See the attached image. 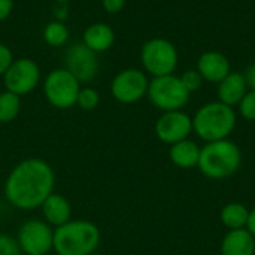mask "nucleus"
<instances>
[{
    "label": "nucleus",
    "mask_w": 255,
    "mask_h": 255,
    "mask_svg": "<svg viewBox=\"0 0 255 255\" xmlns=\"http://www.w3.org/2000/svg\"><path fill=\"white\" fill-rule=\"evenodd\" d=\"M221 255H255V238L247 230H229L221 242Z\"/></svg>",
    "instance_id": "nucleus-16"
},
{
    "label": "nucleus",
    "mask_w": 255,
    "mask_h": 255,
    "mask_svg": "<svg viewBox=\"0 0 255 255\" xmlns=\"http://www.w3.org/2000/svg\"><path fill=\"white\" fill-rule=\"evenodd\" d=\"M191 133H193V120L188 114L182 111L164 112L155 123L157 137L167 145H173L176 142L185 140Z\"/></svg>",
    "instance_id": "nucleus-11"
},
{
    "label": "nucleus",
    "mask_w": 255,
    "mask_h": 255,
    "mask_svg": "<svg viewBox=\"0 0 255 255\" xmlns=\"http://www.w3.org/2000/svg\"><path fill=\"white\" fill-rule=\"evenodd\" d=\"M3 79L6 90L21 97L37 87L40 81V69L31 58H18L13 60L10 67L6 70Z\"/></svg>",
    "instance_id": "nucleus-9"
},
{
    "label": "nucleus",
    "mask_w": 255,
    "mask_h": 255,
    "mask_svg": "<svg viewBox=\"0 0 255 255\" xmlns=\"http://www.w3.org/2000/svg\"><path fill=\"white\" fill-rule=\"evenodd\" d=\"M19 109H21L19 96H16L7 90L0 93V123L13 121L18 117Z\"/></svg>",
    "instance_id": "nucleus-20"
},
{
    "label": "nucleus",
    "mask_w": 255,
    "mask_h": 255,
    "mask_svg": "<svg viewBox=\"0 0 255 255\" xmlns=\"http://www.w3.org/2000/svg\"><path fill=\"white\" fill-rule=\"evenodd\" d=\"M43 39L49 46H63L69 40V28L60 21H51L43 28Z\"/></svg>",
    "instance_id": "nucleus-21"
},
{
    "label": "nucleus",
    "mask_w": 255,
    "mask_h": 255,
    "mask_svg": "<svg viewBox=\"0 0 255 255\" xmlns=\"http://www.w3.org/2000/svg\"><path fill=\"white\" fill-rule=\"evenodd\" d=\"M149 81L146 75L139 69H124L115 75L111 84V93L114 99L124 105L139 102L148 93Z\"/></svg>",
    "instance_id": "nucleus-8"
},
{
    "label": "nucleus",
    "mask_w": 255,
    "mask_h": 255,
    "mask_svg": "<svg viewBox=\"0 0 255 255\" xmlns=\"http://www.w3.org/2000/svg\"><path fill=\"white\" fill-rule=\"evenodd\" d=\"M248 217H250V211L245 205L238 203V202H232L227 203L220 214L221 223L229 229V230H241V229H247V223H248Z\"/></svg>",
    "instance_id": "nucleus-19"
},
{
    "label": "nucleus",
    "mask_w": 255,
    "mask_h": 255,
    "mask_svg": "<svg viewBox=\"0 0 255 255\" xmlns=\"http://www.w3.org/2000/svg\"><path fill=\"white\" fill-rule=\"evenodd\" d=\"M179 78H181L184 87L188 90L190 94L194 93V91H197V90H200V87H202V84H203V78H202V75L197 72V69H188V70H185Z\"/></svg>",
    "instance_id": "nucleus-24"
},
{
    "label": "nucleus",
    "mask_w": 255,
    "mask_h": 255,
    "mask_svg": "<svg viewBox=\"0 0 255 255\" xmlns=\"http://www.w3.org/2000/svg\"><path fill=\"white\" fill-rule=\"evenodd\" d=\"M149 102L163 112L182 111L190 100V93L176 75L157 76L149 81L148 93Z\"/></svg>",
    "instance_id": "nucleus-6"
},
{
    "label": "nucleus",
    "mask_w": 255,
    "mask_h": 255,
    "mask_svg": "<svg viewBox=\"0 0 255 255\" xmlns=\"http://www.w3.org/2000/svg\"><path fill=\"white\" fill-rule=\"evenodd\" d=\"M0 255H21L18 241L7 235H0Z\"/></svg>",
    "instance_id": "nucleus-25"
},
{
    "label": "nucleus",
    "mask_w": 255,
    "mask_h": 255,
    "mask_svg": "<svg viewBox=\"0 0 255 255\" xmlns=\"http://www.w3.org/2000/svg\"><path fill=\"white\" fill-rule=\"evenodd\" d=\"M99 102H100V96H99V93L94 88L85 87V88L79 90V94H78V99H76V105L81 109L91 111V109L97 108Z\"/></svg>",
    "instance_id": "nucleus-22"
},
{
    "label": "nucleus",
    "mask_w": 255,
    "mask_h": 255,
    "mask_svg": "<svg viewBox=\"0 0 255 255\" xmlns=\"http://www.w3.org/2000/svg\"><path fill=\"white\" fill-rule=\"evenodd\" d=\"M239 115L247 121H255V90H248L238 105Z\"/></svg>",
    "instance_id": "nucleus-23"
},
{
    "label": "nucleus",
    "mask_w": 255,
    "mask_h": 255,
    "mask_svg": "<svg viewBox=\"0 0 255 255\" xmlns=\"http://www.w3.org/2000/svg\"><path fill=\"white\" fill-rule=\"evenodd\" d=\"M242 164V151L230 139L206 142L200 148L197 167L209 179H226L235 175Z\"/></svg>",
    "instance_id": "nucleus-2"
},
{
    "label": "nucleus",
    "mask_w": 255,
    "mask_h": 255,
    "mask_svg": "<svg viewBox=\"0 0 255 255\" xmlns=\"http://www.w3.org/2000/svg\"><path fill=\"white\" fill-rule=\"evenodd\" d=\"M247 230L255 238V208L250 211V217H248V223H247Z\"/></svg>",
    "instance_id": "nucleus-30"
},
{
    "label": "nucleus",
    "mask_w": 255,
    "mask_h": 255,
    "mask_svg": "<svg viewBox=\"0 0 255 255\" xmlns=\"http://www.w3.org/2000/svg\"><path fill=\"white\" fill-rule=\"evenodd\" d=\"M197 72L202 75L203 81L218 84L232 72V64L226 54L220 51H206L197 60Z\"/></svg>",
    "instance_id": "nucleus-13"
},
{
    "label": "nucleus",
    "mask_w": 255,
    "mask_h": 255,
    "mask_svg": "<svg viewBox=\"0 0 255 255\" xmlns=\"http://www.w3.org/2000/svg\"><path fill=\"white\" fill-rule=\"evenodd\" d=\"M66 67L79 82L91 81L99 72L97 54L84 43H75L66 52Z\"/></svg>",
    "instance_id": "nucleus-12"
},
{
    "label": "nucleus",
    "mask_w": 255,
    "mask_h": 255,
    "mask_svg": "<svg viewBox=\"0 0 255 255\" xmlns=\"http://www.w3.org/2000/svg\"><path fill=\"white\" fill-rule=\"evenodd\" d=\"M88 255H100V254H96V253H93V254H88Z\"/></svg>",
    "instance_id": "nucleus-31"
},
{
    "label": "nucleus",
    "mask_w": 255,
    "mask_h": 255,
    "mask_svg": "<svg viewBox=\"0 0 255 255\" xmlns=\"http://www.w3.org/2000/svg\"><path fill=\"white\" fill-rule=\"evenodd\" d=\"M193 120V131L205 142H215L229 139L233 133L238 114L235 108H230L221 102H209L197 109Z\"/></svg>",
    "instance_id": "nucleus-3"
},
{
    "label": "nucleus",
    "mask_w": 255,
    "mask_h": 255,
    "mask_svg": "<svg viewBox=\"0 0 255 255\" xmlns=\"http://www.w3.org/2000/svg\"><path fill=\"white\" fill-rule=\"evenodd\" d=\"M140 61L146 73L152 78L172 75L179 63L176 46L163 37H152L142 45Z\"/></svg>",
    "instance_id": "nucleus-5"
},
{
    "label": "nucleus",
    "mask_w": 255,
    "mask_h": 255,
    "mask_svg": "<svg viewBox=\"0 0 255 255\" xmlns=\"http://www.w3.org/2000/svg\"><path fill=\"white\" fill-rule=\"evenodd\" d=\"M169 157L175 166L181 169H193V167H197L199 164L200 146L194 140L185 139V140L170 145Z\"/></svg>",
    "instance_id": "nucleus-17"
},
{
    "label": "nucleus",
    "mask_w": 255,
    "mask_h": 255,
    "mask_svg": "<svg viewBox=\"0 0 255 255\" xmlns=\"http://www.w3.org/2000/svg\"><path fill=\"white\" fill-rule=\"evenodd\" d=\"M102 6L108 13H118L124 9L126 0H102Z\"/></svg>",
    "instance_id": "nucleus-27"
},
{
    "label": "nucleus",
    "mask_w": 255,
    "mask_h": 255,
    "mask_svg": "<svg viewBox=\"0 0 255 255\" xmlns=\"http://www.w3.org/2000/svg\"><path fill=\"white\" fill-rule=\"evenodd\" d=\"M13 60L15 58H13L10 48L4 43H0V76H3L6 73V70L13 63Z\"/></svg>",
    "instance_id": "nucleus-26"
},
{
    "label": "nucleus",
    "mask_w": 255,
    "mask_h": 255,
    "mask_svg": "<svg viewBox=\"0 0 255 255\" xmlns=\"http://www.w3.org/2000/svg\"><path fill=\"white\" fill-rule=\"evenodd\" d=\"M13 10V0H0V22L7 19Z\"/></svg>",
    "instance_id": "nucleus-28"
},
{
    "label": "nucleus",
    "mask_w": 255,
    "mask_h": 255,
    "mask_svg": "<svg viewBox=\"0 0 255 255\" xmlns=\"http://www.w3.org/2000/svg\"><path fill=\"white\" fill-rule=\"evenodd\" d=\"M42 214L45 220L52 226H63L67 221H70V203L60 194H51L46 197V200L42 203Z\"/></svg>",
    "instance_id": "nucleus-18"
},
{
    "label": "nucleus",
    "mask_w": 255,
    "mask_h": 255,
    "mask_svg": "<svg viewBox=\"0 0 255 255\" xmlns=\"http://www.w3.org/2000/svg\"><path fill=\"white\" fill-rule=\"evenodd\" d=\"M99 242L100 232L96 224L70 220L54 230L52 248L58 255H88L96 253Z\"/></svg>",
    "instance_id": "nucleus-4"
},
{
    "label": "nucleus",
    "mask_w": 255,
    "mask_h": 255,
    "mask_svg": "<svg viewBox=\"0 0 255 255\" xmlns=\"http://www.w3.org/2000/svg\"><path fill=\"white\" fill-rule=\"evenodd\" d=\"M248 91V85L245 81L244 73L241 72H230L221 82H218V102L235 108L244 99Z\"/></svg>",
    "instance_id": "nucleus-14"
},
{
    "label": "nucleus",
    "mask_w": 255,
    "mask_h": 255,
    "mask_svg": "<svg viewBox=\"0 0 255 255\" xmlns=\"http://www.w3.org/2000/svg\"><path fill=\"white\" fill-rule=\"evenodd\" d=\"M114 42H115V33L112 27L105 22H94L88 25L82 37V43L96 54L111 49Z\"/></svg>",
    "instance_id": "nucleus-15"
},
{
    "label": "nucleus",
    "mask_w": 255,
    "mask_h": 255,
    "mask_svg": "<svg viewBox=\"0 0 255 255\" xmlns=\"http://www.w3.org/2000/svg\"><path fill=\"white\" fill-rule=\"evenodd\" d=\"M18 245L27 255H45L52 250L54 230L39 220H30L19 227Z\"/></svg>",
    "instance_id": "nucleus-10"
},
{
    "label": "nucleus",
    "mask_w": 255,
    "mask_h": 255,
    "mask_svg": "<svg viewBox=\"0 0 255 255\" xmlns=\"http://www.w3.org/2000/svg\"><path fill=\"white\" fill-rule=\"evenodd\" d=\"M244 76H245L248 90H255V63H253V64L245 70Z\"/></svg>",
    "instance_id": "nucleus-29"
},
{
    "label": "nucleus",
    "mask_w": 255,
    "mask_h": 255,
    "mask_svg": "<svg viewBox=\"0 0 255 255\" xmlns=\"http://www.w3.org/2000/svg\"><path fill=\"white\" fill-rule=\"evenodd\" d=\"M79 90L81 82L67 69H54L43 82L46 100L58 109H69L76 105Z\"/></svg>",
    "instance_id": "nucleus-7"
},
{
    "label": "nucleus",
    "mask_w": 255,
    "mask_h": 255,
    "mask_svg": "<svg viewBox=\"0 0 255 255\" xmlns=\"http://www.w3.org/2000/svg\"><path fill=\"white\" fill-rule=\"evenodd\" d=\"M54 172L40 158H27L9 173L4 184V196L18 209L30 211L42 206L54 188Z\"/></svg>",
    "instance_id": "nucleus-1"
}]
</instances>
